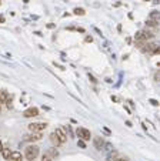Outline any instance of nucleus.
I'll return each instance as SVG.
<instances>
[{"label": "nucleus", "instance_id": "1", "mask_svg": "<svg viewBox=\"0 0 160 161\" xmlns=\"http://www.w3.org/2000/svg\"><path fill=\"white\" fill-rule=\"evenodd\" d=\"M39 153H40V150L37 145H29V147L24 150V157H26V160L33 161L39 157Z\"/></svg>", "mask_w": 160, "mask_h": 161}, {"label": "nucleus", "instance_id": "2", "mask_svg": "<svg viewBox=\"0 0 160 161\" xmlns=\"http://www.w3.org/2000/svg\"><path fill=\"white\" fill-rule=\"evenodd\" d=\"M46 127H47L46 123H32V124H29V130L32 133H41Z\"/></svg>", "mask_w": 160, "mask_h": 161}, {"label": "nucleus", "instance_id": "3", "mask_svg": "<svg viewBox=\"0 0 160 161\" xmlns=\"http://www.w3.org/2000/svg\"><path fill=\"white\" fill-rule=\"evenodd\" d=\"M77 137L80 138V140H83V141H89L90 138H92V134H90V131H89L87 129H83V127H80V129H77Z\"/></svg>", "mask_w": 160, "mask_h": 161}, {"label": "nucleus", "instance_id": "4", "mask_svg": "<svg viewBox=\"0 0 160 161\" xmlns=\"http://www.w3.org/2000/svg\"><path fill=\"white\" fill-rule=\"evenodd\" d=\"M37 116H39V108H36V107H30V108L24 110V113H23V117H26V118L37 117Z\"/></svg>", "mask_w": 160, "mask_h": 161}, {"label": "nucleus", "instance_id": "5", "mask_svg": "<svg viewBox=\"0 0 160 161\" xmlns=\"http://www.w3.org/2000/svg\"><path fill=\"white\" fill-rule=\"evenodd\" d=\"M55 134L57 136V138H59V141L63 144V143H66V140H67V136H66V133L63 131V129H56L55 130Z\"/></svg>", "mask_w": 160, "mask_h": 161}, {"label": "nucleus", "instance_id": "6", "mask_svg": "<svg viewBox=\"0 0 160 161\" xmlns=\"http://www.w3.org/2000/svg\"><path fill=\"white\" fill-rule=\"evenodd\" d=\"M39 140H41V133H33L32 136H26L24 137V141H30V143L39 141Z\"/></svg>", "mask_w": 160, "mask_h": 161}, {"label": "nucleus", "instance_id": "7", "mask_svg": "<svg viewBox=\"0 0 160 161\" xmlns=\"http://www.w3.org/2000/svg\"><path fill=\"white\" fill-rule=\"evenodd\" d=\"M93 144H95V148H96L97 151H100V150L104 147L103 138H102V137H95V140H93Z\"/></svg>", "mask_w": 160, "mask_h": 161}, {"label": "nucleus", "instance_id": "8", "mask_svg": "<svg viewBox=\"0 0 160 161\" xmlns=\"http://www.w3.org/2000/svg\"><path fill=\"white\" fill-rule=\"evenodd\" d=\"M10 160L12 161H23V155L20 151H12L10 153Z\"/></svg>", "mask_w": 160, "mask_h": 161}, {"label": "nucleus", "instance_id": "9", "mask_svg": "<svg viewBox=\"0 0 160 161\" xmlns=\"http://www.w3.org/2000/svg\"><path fill=\"white\" fill-rule=\"evenodd\" d=\"M50 141L53 143V145H55V147H59V145L62 144V143L59 141V138H57V136L55 134V131H53V133L50 134Z\"/></svg>", "mask_w": 160, "mask_h": 161}, {"label": "nucleus", "instance_id": "10", "mask_svg": "<svg viewBox=\"0 0 160 161\" xmlns=\"http://www.w3.org/2000/svg\"><path fill=\"white\" fill-rule=\"evenodd\" d=\"M10 153H12V151H10V148H4V147H3V150H1V155H3V158H4V160L10 161Z\"/></svg>", "mask_w": 160, "mask_h": 161}, {"label": "nucleus", "instance_id": "11", "mask_svg": "<svg viewBox=\"0 0 160 161\" xmlns=\"http://www.w3.org/2000/svg\"><path fill=\"white\" fill-rule=\"evenodd\" d=\"M9 98V94L6 91H3V90H0V103H6V100Z\"/></svg>", "mask_w": 160, "mask_h": 161}, {"label": "nucleus", "instance_id": "12", "mask_svg": "<svg viewBox=\"0 0 160 161\" xmlns=\"http://www.w3.org/2000/svg\"><path fill=\"white\" fill-rule=\"evenodd\" d=\"M73 13H74V14H77V16H84V14H86L84 9H81V7H76L74 10H73Z\"/></svg>", "mask_w": 160, "mask_h": 161}, {"label": "nucleus", "instance_id": "13", "mask_svg": "<svg viewBox=\"0 0 160 161\" xmlns=\"http://www.w3.org/2000/svg\"><path fill=\"white\" fill-rule=\"evenodd\" d=\"M153 37H154V34H153L152 32H147V30L143 32V39L144 40H149V39H153Z\"/></svg>", "mask_w": 160, "mask_h": 161}, {"label": "nucleus", "instance_id": "14", "mask_svg": "<svg viewBox=\"0 0 160 161\" xmlns=\"http://www.w3.org/2000/svg\"><path fill=\"white\" fill-rule=\"evenodd\" d=\"M49 155H50L52 158H55V157H57V155H59V151L56 150V147H53V148L49 151Z\"/></svg>", "mask_w": 160, "mask_h": 161}, {"label": "nucleus", "instance_id": "15", "mask_svg": "<svg viewBox=\"0 0 160 161\" xmlns=\"http://www.w3.org/2000/svg\"><path fill=\"white\" fill-rule=\"evenodd\" d=\"M135 40H136V41H144V39H143V32H137L136 36H135Z\"/></svg>", "mask_w": 160, "mask_h": 161}, {"label": "nucleus", "instance_id": "16", "mask_svg": "<svg viewBox=\"0 0 160 161\" xmlns=\"http://www.w3.org/2000/svg\"><path fill=\"white\" fill-rule=\"evenodd\" d=\"M77 145H79L80 148H83V150L86 148V143H84L83 140H80V138H79V141H77Z\"/></svg>", "mask_w": 160, "mask_h": 161}, {"label": "nucleus", "instance_id": "17", "mask_svg": "<svg viewBox=\"0 0 160 161\" xmlns=\"http://www.w3.org/2000/svg\"><path fill=\"white\" fill-rule=\"evenodd\" d=\"M41 161H53V158H52L49 154H44V155L41 157Z\"/></svg>", "mask_w": 160, "mask_h": 161}, {"label": "nucleus", "instance_id": "18", "mask_svg": "<svg viewBox=\"0 0 160 161\" xmlns=\"http://www.w3.org/2000/svg\"><path fill=\"white\" fill-rule=\"evenodd\" d=\"M149 103H150L152 105H154V107H159V101H157V100H154V98H150V100H149Z\"/></svg>", "mask_w": 160, "mask_h": 161}, {"label": "nucleus", "instance_id": "19", "mask_svg": "<svg viewBox=\"0 0 160 161\" xmlns=\"http://www.w3.org/2000/svg\"><path fill=\"white\" fill-rule=\"evenodd\" d=\"M89 79H90V81H92V83H97V80H96V79H95L93 76H90V74H89Z\"/></svg>", "mask_w": 160, "mask_h": 161}, {"label": "nucleus", "instance_id": "20", "mask_svg": "<svg viewBox=\"0 0 160 161\" xmlns=\"http://www.w3.org/2000/svg\"><path fill=\"white\" fill-rule=\"evenodd\" d=\"M113 161H127V160H126V158H114Z\"/></svg>", "mask_w": 160, "mask_h": 161}, {"label": "nucleus", "instance_id": "21", "mask_svg": "<svg viewBox=\"0 0 160 161\" xmlns=\"http://www.w3.org/2000/svg\"><path fill=\"white\" fill-rule=\"evenodd\" d=\"M1 150H3V144H1V141H0V153H1Z\"/></svg>", "mask_w": 160, "mask_h": 161}, {"label": "nucleus", "instance_id": "22", "mask_svg": "<svg viewBox=\"0 0 160 161\" xmlns=\"http://www.w3.org/2000/svg\"><path fill=\"white\" fill-rule=\"evenodd\" d=\"M0 4H1V0H0Z\"/></svg>", "mask_w": 160, "mask_h": 161}, {"label": "nucleus", "instance_id": "23", "mask_svg": "<svg viewBox=\"0 0 160 161\" xmlns=\"http://www.w3.org/2000/svg\"><path fill=\"white\" fill-rule=\"evenodd\" d=\"M146 1H147V0H146Z\"/></svg>", "mask_w": 160, "mask_h": 161}]
</instances>
